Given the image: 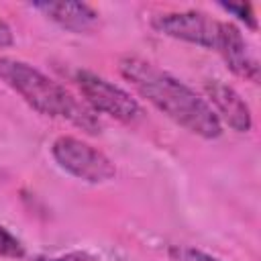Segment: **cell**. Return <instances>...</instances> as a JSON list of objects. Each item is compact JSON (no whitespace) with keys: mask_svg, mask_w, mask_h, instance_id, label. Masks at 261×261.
<instances>
[{"mask_svg":"<svg viewBox=\"0 0 261 261\" xmlns=\"http://www.w3.org/2000/svg\"><path fill=\"white\" fill-rule=\"evenodd\" d=\"M216 51L222 55L224 63L228 65V69L234 75H239L247 82H253V84L259 82V61L253 55V51H251L249 43L245 41L239 27L222 20Z\"/></svg>","mask_w":261,"mask_h":261,"instance_id":"cell-7","label":"cell"},{"mask_svg":"<svg viewBox=\"0 0 261 261\" xmlns=\"http://www.w3.org/2000/svg\"><path fill=\"white\" fill-rule=\"evenodd\" d=\"M0 80L37 112L67 120L90 135L100 133L102 124L86 102H80L65 86L29 65L27 61L0 57Z\"/></svg>","mask_w":261,"mask_h":261,"instance_id":"cell-2","label":"cell"},{"mask_svg":"<svg viewBox=\"0 0 261 261\" xmlns=\"http://www.w3.org/2000/svg\"><path fill=\"white\" fill-rule=\"evenodd\" d=\"M118 69L147 102L188 133L202 139H218L222 135V124L206 98L196 94L175 75L137 55H124L118 61Z\"/></svg>","mask_w":261,"mask_h":261,"instance_id":"cell-1","label":"cell"},{"mask_svg":"<svg viewBox=\"0 0 261 261\" xmlns=\"http://www.w3.org/2000/svg\"><path fill=\"white\" fill-rule=\"evenodd\" d=\"M171 261H220L218 257H212L196 247H188V245H173L167 251Z\"/></svg>","mask_w":261,"mask_h":261,"instance_id":"cell-9","label":"cell"},{"mask_svg":"<svg viewBox=\"0 0 261 261\" xmlns=\"http://www.w3.org/2000/svg\"><path fill=\"white\" fill-rule=\"evenodd\" d=\"M206 96H208V104L214 110L216 118L220 120V124H228L234 133H249L253 126V116L251 110L247 106V102L243 100V96L226 86L224 82L218 80H210L204 84Z\"/></svg>","mask_w":261,"mask_h":261,"instance_id":"cell-6","label":"cell"},{"mask_svg":"<svg viewBox=\"0 0 261 261\" xmlns=\"http://www.w3.org/2000/svg\"><path fill=\"white\" fill-rule=\"evenodd\" d=\"M14 43V35L10 31V27L6 24V20L0 18V49H6Z\"/></svg>","mask_w":261,"mask_h":261,"instance_id":"cell-12","label":"cell"},{"mask_svg":"<svg viewBox=\"0 0 261 261\" xmlns=\"http://www.w3.org/2000/svg\"><path fill=\"white\" fill-rule=\"evenodd\" d=\"M151 27L165 37L216 51L222 20H216L200 10H181V12H161L153 16Z\"/></svg>","mask_w":261,"mask_h":261,"instance_id":"cell-5","label":"cell"},{"mask_svg":"<svg viewBox=\"0 0 261 261\" xmlns=\"http://www.w3.org/2000/svg\"><path fill=\"white\" fill-rule=\"evenodd\" d=\"M24 245L4 226H0V257L8 259H22L24 257Z\"/></svg>","mask_w":261,"mask_h":261,"instance_id":"cell-10","label":"cell"},{"mask_svg":"<svg viewBox=\"0 0 261 261\" xmlns=\"http://www.w3.org/2000/svg\"><path fill=\"white\" fill-rule=\"evenodd\" d=\"M75 84H77L82 96L86 98V104L94 112L108 114V116H112L120 122H128V124L143 118L141 104L128 92H124L116 84L108 82L106 77H102L94 71H88V69H77Z\"/></svg>","mask_w":261,"mask_h":261,"instance_id":"cell-4","label":"cell"},{"mask_svg":"<svg viewBox=\"0 0 261 261\" xmlns=\"http://www.w3.org/2000/svg\"><path fill=\"white\" fill-rule=\"evenodd\" d=\"M31 8L71 33H88L98 24V12L86 2H33Z\"/></svg>","mask_w":261,"mask_h":261,"instance_id":"cell-8","label":"cell"},{"mask_svg":"<svg viewBox=\"0 0 261 261\" xmlns=\"http://www.w3.org/2000/svg\"><path fill=\"white\" fill-rule=\"evenodd\" d=\"M218 6L222 10H226V12H230L232 16H237L251 31H257V18H255V12H253L251 4H245V2H241V4H237V2H220Z\"/></svg>","mask_w":261,"mask_h":261,"instance_id":"cell-11","label":"cell"},{"mask_svg":"<svg viewBox=\"0 0 261 261\" xmlns=\"http://www.w3.org/2000/svg\"><path fill=\"white\" fill-rule=\"evenodd\" d=\"M51 155L61 169L88 184H104L116 175L114 163L102 151L69 135L57 137L53 141Z\"/></svg>","mask_w":261,"mask_h":261,"instance_id":"cell-3","label":"cell"}]
</instances>
